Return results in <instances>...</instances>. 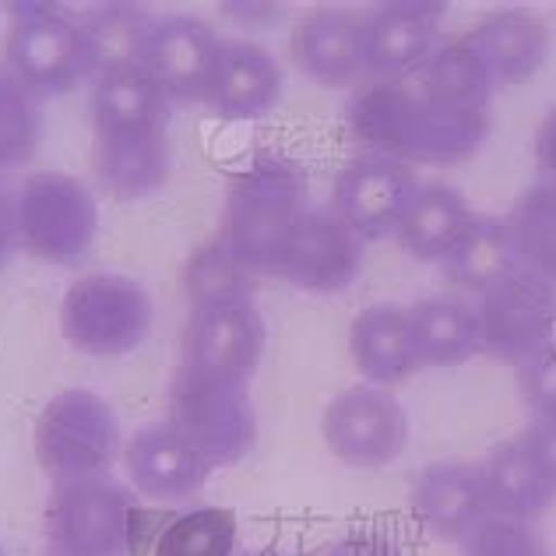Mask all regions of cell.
Wrapping results in <instances>:
<instances>
[{
  "mask_svg": "<svg viewBox=\"0 0 556 556\" xmlns=\"http://www.w3.org/2000/svg\"><path fill=\"white\" fill-rule=\"evenodd\" d=\"M345 121L363 149L391 155L405 166H458L490 135V113L437 106L408 81L384 78H370L356 89Z\"/></svg>",
  "mask_w": 556,
  "mask_h": 556,
  "instance_id": "obj_1",
  "label": "cell"
},
{
  "mask_svg": "<svg viewBox=\"0 0 556 556\" xmlns=\"http://www.w3.org/2000/svg\"><path fill=\"white\" fill-rule=\"evenodd\" d=\"M303 212L306 173L282 152H257L232 173L218 240L254 275H275L278 254Z\"/></svg>",
  "mask_w": 556,
  "mask_h": 556,
  "instance_id": "obj_2",
  "label": "cell"
},
{
  "mask_svg": "<svg viewBox=\"0 0 556 556\" xmlns=\"http://www.w3.org/2000/svg\"><path fill=\"white\" fill-rule=\"evenodd\" d=\"M8 71L28 92L64 96L96 81V53L85 25L53 4H18L4 39Z\"/></svg>",
  "mask_w": 556,
  "mask_h": 556,
  "instance_id": "obj_3",
  "label": "cell"
},
{
  "mask_svg": "<svg viewBox=\"0 0 556 556\" xmlns=\"http://www.w3.org/2000/svg\"><path fill=\"white\" fill-rule=\"evenodd\" d=\"M121 451V422L89 388L53 394L36 422V458L53 482L106 476Z\"/></svg>",
  "mask_w": 556,
  "mask_h": 556,
  "instance_id": "obj_4",
  "label": "cell"
},
{
  "mask_svg": "<svg viewBox=\"0 0 556 556\" xmlns=\"http://www.w3.org/2000/svg\"><path fill=\"white\" fill-rule=\"evenodd\" d=\"M169 422L215 465L240 462L257 441V413L247 380L177 367L169 380Z\"/></svg>",
  "mask_w": 556,
  "mask_h": 556,
  "instance_id": "obj_5",
  "label": "cell"
},
{
  "mask_svg": "<svg viewBox=\"0 0 556 556\" xmlns=\"http://www.w3.org/2000/svg\"><path fill=\"white\" fill-rule=\"evenodd\" d=\"M64 339L85 356L113 359L127 356L149 339L152 331V300L144 286L127 275H81L64 292L61 303Z\"/></svg>",
  "mask_w": 556,
  "mask_h": 556,
  "instance_id": "obj_6",
  "label": "cell"
},
{
  "mask_svg": "<svg viewBox=\"0 0 556 556\" xmlns=\"http://www.w3.org/2000/svg\"><path fill=\"white\" fill-rule=\"evenodd\" d=\"M138 525L141 515L130 493L106 476L56 482L42 515L50 549L67 556H127Z\"/></svg>",
  "mask_w": 556,
  "mask_h": 556,
  "instance_id": "obj_7",
  "label": "cell"
},
{
  "mask_svg": "<svg viewBox=\"0 0 556 556\" xmlns=\"http://www.w3.org/2000/svg\"><path fill=\"white\" fill-rule=\"evenodd\" d=\"M18 247L50 265H71L96 240L99 208L92 190L67 173L42 169L14 190Z\"/></svg>",
  "mask_w": 556,
  "mask_h": 556,
  "instance_id": "obj_8",
  "label": "cell"
},
{
  "mask_svg": "<svg viewBox=\"0 0 556 556\" xmlns=\"http://www.w3.org/2000/svg\"><path fill=\"white\" fill-rule=\"evenodd\" d=\"M482 353L496 363H521L556 342V286L529 268H515L476 303Z\"/></svg>",
  "mask_w": 556,
  "mask_h": 556,
  "instance_id": "obj_9",
  "label": "cell"
},
{
  "mask_svg": "<svg viewBox=\"0 0 556 556\" xmlns=\"http://www.w3.org/2000/svg\"><path fill=\"white\" fill-rule=\"evenodd\" d=\"M363 243L367 240L328 204L306 208L278 254L275 275L306 292H342L356 282L363 268L367 257Z\"/></svg>",
  "mask_w": 556,
  "mask_h": 556,
  "instance_id": "obj_10",
  "label": "cell"
},
{
  "mask_svg": "<svg viewBox=\"0 0 556 556\" xmlns=\"http://www.w3.org/2000/svg\"><path fill=\"white\" fill-rule=\"evenodd\" d=\"M325 441L353 468H384L408 444L405 405L388 388H345L325 408Z\"/></svg>",
  "mask_w": 556,
  "mask_h": 556,
  "instance_id": "obj_11",
  "label": "cell"
},
{
  "mask_svg": "<svg viewBox=\"0 0 556 556\" xmlns=\"http://www.w3.org/2000/svg\"><path fill=\"white\" fill-rule=\"evenodd\" d=\"M223 39L215 28L190 14L155 18L141 47V67L169 96V102H204Z\"/></svg>",
  "mask_w": 556,
  "mask_h": 556,
  "instance_id": "obj_12",
  "label": "cell"
},
{
  "mask_svg": "<svg viewBox=\"0 0 556 556\" xmlns=\"http://www.w3.org/2000/svg\"><path fill=\"white\" fill-rule=\"evenodd\" d=\"M416 187L419 180L413 166H405L391 155L363 152L339 173V180H334L331 208L339 212L363 240H380L399 229L402 212L408 198L416 194Z\"/></svg>",
  "mask_w": 556,
  "mask_h": 556,
  "instance_id": "obj_13",
  "label": "cell"
},
{
  "mask_svg": "<svg viewBox=\"0 0 556 556\" xmlns=\"http://www.w3.org/2000/svg\"><path fill=\"white\" fill-rule=\"evenodd\" d=\"M441 4L430 0H394L374 8L363 18V61L367 75L384 81H405L422 71L441 42Z\"/></svg>",
  "mask_w": 556,
  "mask_h": 556,
  "instance_id": "obj_14",
  "label": "cell"
},
{
  "mask_svg": "<svg viewBox=\"0 0 556 556\" xmlns=\"http://www.w3.org/2000/svg\"><path fill=\"white\" fill-rule=\"evenodd\" d=\"M265 353V317L257 306L190 311L184 325V367L215 377L247 380Z\"/></svg>",
  "mask_w": 556,
  "mask_h": 556,
  "instance_id": "obj_15",
  "label": "cell"
},
{
  "mask_svg": "<svg viewBox=\"0 0 556 556\" xmlns=\"http://www.w3.org/2000/svg\"><path fill=\"white\" fill-rule=\"evenodd\" d=\"M127 476L135 490L152 501H184L204 490L212 476V462L173 427V422H149L130 437L124 451Z\"/></svg>",
  "mask_w": 556,
  "mask_h": 556,
  "instance_id": "obj_16",
  "label": "cell"
},
{
  "mask_svg": "<svg viewBox=\"0 0 556 556\" xmlns=\"http://www.w3.org/2000/svg\"><path fill=\"white\" fill-rule=\"evenodd\" d=\"M282 96V67L275 56L243 39H223L204 102L223 121H257Z\"/></svg>",
  "mask_w": 556,
  "mask_h": 556,
  "instance_id": "obj_17",
  "label": "cell"
},
{
  "mask_svg": "<svg viewBox=\"0 0 556 556\" xmlns=\"http://www.w3.org/2000/svg\"><path fill=\"white\" fill-rule=\"evenodd\" d=\"M413 510L422 529H430L437 539L462 543L479 521L493 515L482 468L465 462H437L422 468L413 486Z\"/></svg>",
  "mask_w": 556,
  "mask_h": 556,
  "instance_id": "obj_18",
  "label": "cell"
},
{
  "mask_svg": "<svg viewBox=\"0 0 556 556\" xmlns=\"http://www.w3.org/2000/svg\"><path fill=\"white\" fill-rule=\"evenodd\" d=\"M292 61L306 78L328 89H342L367 75L363 61V18L342 8L314 11L292 33Z\"/></svg>",
  "mask_w": 556,
  "mask_h": 556,
  "instance_id": "obj_19",
  "label": "cell"
},
{
  "mask_svg": "<svg viewBox=\"0 0 556 556\" xmlns=\"http://www.w3.org/2000/svg\"><path fill=\"white\" fill-rule=\"evenodd\" d=\"M92 169L116 201H138L155 194L169 180V138L166 130H127V135H96Z\"/></svg>",
  "mask_w": 556,
  "mask_h": 556,
  "instance_id": "obj_20",
  "label": "cell"
},
{
  "mask_svg": "<svg viewBox=\"0 0 556 556\" xmlns=\"http://www.w3.org/2000/svg\"><path fill=\"white\" fill-rule=\"evenodd\" d=\"M476 53L482 56L486 64L493 85H521L529 81L539 67L546 64V53H549V33L546 25L535 18L529 11H518V8H504V11H493L486 14L472 33Z\"/></svg>",
  "mask_w": 556,
  "mask_h": 556,
  "instance_id": "obj_21",
  "label": "cell"
},
{
  "mask_svg": "<svg viewBox=\"0 0 556 556\" xmlns=\"http://www.w3.org/2000/svg\"><path fill=\"white\" fill-rule=\"evenodd\" d=\"M349 349L356 370L377 388H391L419 370L408 311L394 303H374L359 311L349 331Z\"/></svg>",
  "mask_w": 556,
  "mask_h": 556,
  "instance_id": "obj_22",
  "label": "cell"
},
{
  "mask_svg": "<svg viewBox=\"0 0 556 556\" xmlns=\"http://www.w3.org/2000/svg\"><path fill=\"white\" fill-rule=\"evenodd\" d=\"M92 127L96 135H127V130H166L169 96L141 64L102 71L92 85Z\"/></svg>",
  "mask_w": 556,
  "mask_h": 556,
  "instance_id": "obj_23",
  "label": "cell"
},
{
  "mask_svg": "<svg viewBox=\"0 0 556 556\" xmlns=\"http://www.w3.org/2000/svg\"><path fill=\"white\" fill-rule=\"evenodd\" d=\"M468 201L458 187L430 180L419 184L416 194L408 198L402 223L394 229V240L402 243V251L416 261H444L447 251L462 237L468 226Z\"/></svg>",
  "mask_w": 556,
  "mask_h": 556,
  "instance_id": "obj_24",
  "label": "cell"
},
{
  "mask_svg": "<svg viewBox=\"0 0 556 556\" xmlns=\"http://www.w3.org/2000/svg\"><path fill=\"white\" fill-rule=\"evenodd\" d=\"M419 367H462L482 353L479 314L458 296H430L408 311Z\"/></svg>",
  "mask_w": 556,
  "mask_h": 556,
  "instance_id": "obj_25",
  "label": "cell"
},
{
  "mask_svg": "<svg viewBox=\"0 0 556 556\" xmlns=\"http://www.w3.org/2000/svg\"><path fill=\"white\" fill-rule=\"evenodd\" d=\"M447 282L465 292H486L518 268V251L510 240V226L501 215H472L462 237L441 261Z\"/></svg>",
  "mask_w": 556,
  "mask_h": 556,
  "instance_id": "obj_26",
  "label": "cell"
},
{
  "mask_svg": "<svg viewBox=\"0 0 556 556\" xmlns=\"http://www.w3.org/2000/svg\"><path fill=\"white\" fill-rule=\"evenodd\" d=\"M419 75V92L437 106L490 113L496 85L468 36H451L437 42V50L422 64Z\"/></svg>",
  "mask_w": 556,
  "mask_h": 556,
  "instance_id": "obj_27",
  "label": "cell"
},
{
  "mask_svg": "<svg viewBox=\"0 0 556 556\" xmlns=\"http://www.w3.org/2000/svg\"><path fill=\"white\" fill-rule=\"evenodd\" d=\"M479 468H482V482H486L490 510L501 518L535 521L556 501V486L539 472L529 451L521 447V441L496 444Z\"/></svg>",
  "mask_w": 556,
  "mask_h": 556,
  "instance_id": "obj_28",
  "label": "cell"
},
{
  "mask_svg": "<svg viewBox=\"0 0 556 556\" xmlns=\"http://www.w3.org/2000/svg\"><path fill=\"white\" fill-rule=\"evenodd\" d=\"M184 292L190 311H223V306H251L257 296V275L232 257L223 240L201 243L184 265Z\"/></svg>",
  "mask_w": 556,
  "mask_h": 556,
  "instance_id": "obj_29",
  "label": "cell"
},
{
  "mask_svg": "<svg viewBox=\"0 0 556 556\" xmlns=\"http://www.w3.org/2000/svg\"><path fill=\"white\" fill-rule=\"evenodd\" d=\"M518 265L556 286V184H532L507 215Z\"/></svg>",
  "mask_w": 556,
  "mask_h": 556,
  "instance_id": "obj_30",
  "label": "cell"
},
{
  "mask_svg": "<svg viewBox=\"0 0 556 556\" xmlns=\"http://www.w3.org/2000/svg\"><path fill=\"white\" fill-rule=\"evenodd\" d=\"M152 14L138 4H99L85 14V33H89L96 53V78L102 71L127 67L141 61L144 36L152 28Z\"/></svg>",
  "mask_w": 556,
  "mask_h": 556,
  "instance_id": "obj_31",
  "label": "cell"
},
{
  "mask_svg": "<svg viewBox=\"0 0 556 556\" xmlns=\"http://www.w3.org/2000/svg\"><path fill=\"white\" fill-rule=\"evenodd\" d=\"M152 556H237V518L226 507H194L155 535Z\"/></svg>",
  "mask_w": 556,
  "mask_h": 556,
  "instance_id": "obj_32",
  "label": "cell"
},
{
  "mask_svg": "<svg viewBox=\"0 0 556 556\" xmlns=\"http://www.w3.org/2000/svg\"><path fill=\"white\" fill-rule=\"evenodd\" d=\"M42 138L39 96L0 67V169L25 166L36 155Z\"/></svg>",
  "mask_w": 556,
  "mask_h": 556,
  "instance_id": "obj_33",
  "label": "cell"
},
{
  "mask_svg": "<svg viewBox=\"0 0 556 556\" xmlns=\"http://www.w3.org/2000/svg\"><path fill=\"white\" fill-rule=\"evenodd\" d=\"M462 556H549L532 521L490 515L462 539Z\"/></svg>",
  "mask_w": 556,
  "mask_h": 556,
  "instance_id": "obj_34",
  "label": "cell"
},
{
  "mask_svg": "<svg viewBox=\"0 0 556 556\" xmlns=\"http://www.w3.org/2000/svg\"><path fill=\"white\" fill-rule=\"evenodd\" d=\"M518 391L535 419H556V342L518 363Z\"/></svg>",
  "mask_w": 556,
  "mask_h": 556,
  "instance_id": "obj_35",
  "label": "cell"
},
{
  "mask_svg": "<svg viewBox=\"0 0 556 556\" xmlns=\"http://www.w3.org/2000/svg\"><path fill=\"white\" fill-rule=\"evenodd\" d=\"M317 556H402L399 539L380 532V529H356L342 535L339 543L320 549Z\"/></svg>",
  "mask_w": 556,
  "mask_h": 556,
  "instance_id": "obj_36",
  "label": "cell"
},
{
  "mask_svg": "<svg viewBox=\"0 0 556 556\" xmlns=\"http://www.w3.org/2000/svg\"><path fill=\"white\" fill-rule=\"evenodd\" d=\"M518 441L529 451V458L535 462L539 472L556 486V419H532L529 430H525Z\"/></svg>",
  "mask_w": 556,
  "mask_h": 556,
  "instance_id": "obj_37",
  "label": "cell"
},
{
  "mask_svg": "<svg viewBox=\"0 0 556 556\" xmlns=\"http://www.w3.org/2000/svg\"><path fill=\"white\" fill-rule=\"evenodd\" d=\"M14 190L4 180V169H0V268L8 265L11 254L18 251V218H14Z\"/></svg>",
  "mask_w": 556,
  "mask_h": 556,
  "instance_id": "obj_38",
  "label": "cell"
},
{
  "mask_svg": "<svg viewBox=\"0 0 556 556\" xmlns=\"http://www.w3.org/2000/svg\"><path fill=\"white\" fill-rule=\"evenodd\" d=\"M535 163L546 173V180L556 184V106L546 113V121L535 130Z\"/></svg>",
  "mask_w": 556,
  "mask_h": 556,
  "instance_id": "obj_39",
  "label": "cell"
},
{
  "mask_svg": "<svg viewBox=\"0 0 556 556\" xmlns=\"http://www.w3.org/2000/svg\"><path fill=\"white\" fill-rule=\"evenodd\" d=\"M240 556H303V553H289V549H278V546H257V549H247Z\"/></svg>",
  "mask_w": 556,
  "mask_h": 556,
  "instance_id": "obj_40",
  "label": "cell"
},
{
  "mask_svg": "<svg viewBox=\"0 0 556 556\" xmlns=\"http://www.w3.org/2000/svg\"><path fill=\"white\" fill-rule=\"evenodd\" d=\"M47 556H67V553H56V549H50V553H47Z\"/></svg>",
  "mask_w": 556,
  "mask_h": 556,
  "instance_id": "obj_41",
  "label": "cell"
},
{
  "mask_svg": "<svg viewBox=\"0 0 556 556\" xmlns=\"http://www.w3.org/2000/svg\"><path fill=\"white\" fill-rule=\"evenodd\" d=\"M0 556H4V549H0Z\"/></svg>",
  "mask_w": 556,
  "mask_h": 556,
  "instance_id": "obj_42",
  "label": "cell"
}]
</instances>
